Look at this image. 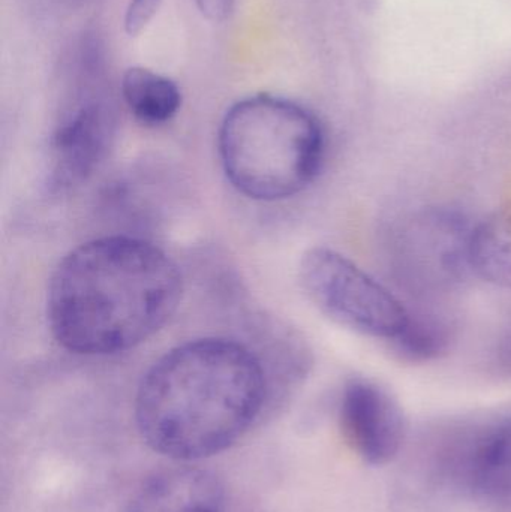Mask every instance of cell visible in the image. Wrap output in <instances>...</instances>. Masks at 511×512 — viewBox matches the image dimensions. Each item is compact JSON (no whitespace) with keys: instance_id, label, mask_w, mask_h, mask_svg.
I'll return each instance as SVG.
<instances>
[{"instance_id":"6da1fadb","label":"cell","mask_w":511,"mask_h":512,"mask_svg":"<svg viewBox=\"0 0 511 512\" xmlns=\"http://www.w3.org/2000/svg\"><path fill=\"white\" fill-rule=\"evenodd\" d=\"M182 292L179 267L158 246L137 237H101L57 264L48 283V325L66 351L119 354L161 330Z\"/></svg>"},{"instance_id":"7a4b0ae2","label":"cell","mask_w":511,"mask_h":512,"mask_svg":"<svg viewBox=\"0 0 511 512\" xmlns=\"http://www.w3.org/2000/svg\"><path fill=\"white\" fill-rule=\"evenodd\" d=\"M261 361L234 340L198 339L159 358L135 397V421L156 453L182 462L236 444L266 403Z\"/></svg>"},{"instance_id":"3957f363","label":"cell","mask_w":511,"mask_h":512,"mask_svg":"<svg viewBox=\"0 0 511 512\" xmlns=\"http://www.w3.org/2000/svg\"><path fill=\"white\" fill-rule=\"evenodd\" d=\"M219 158L234 189L249 200H288L309 188L326 156L320 119L282 96H248L225 113Z\"/></svg>"},{"instance_id":"277c9868","label":"cell","mask_w":511,"mask_h":512,"mask_svg":"<svg viewBox=\"0 0 511 512\" xmlns=\"http://www.w3.org/2000/svg\"><path fill=\"white\" fill-rule=\"evenodd\" d=\"M299 280L315 309L360 336L390 345L410 322L411 307L399 295L333 249H309Z\"/></svg>"},{"instance_id":"5b68a950","label":"cell","mask_w":511,"mask_h":512,"mask_svg":"<svg viewBox=\"0 0 511 512\" xmlns=\"http://www.w3.org/2000/svg\"><path fill=\"white\" fill-rule=\"evenodd\" d=\"M473 227L462 213L447 207H425L410 213L390 234V273L417 300L455 291L473 274Z\"/></svg>"},{"instance_id":"8992f818","label":"cell","mask_w":511,"mask_h":512,"mask_svg":"<svg viewBox=\"0 0 511 512\" xmlns=\"http://www.w3.org/2000/svg\"><path fill=\"white\" fill-rule=\"evenodd\" d=\"M116 135V111L104 93L84 90L60 117L50 140L48 185L68 191L86 182Z\"/></svg>"},{"instance_id":"52a82bcc","label":"cell","mask_w":511,"mask_h":512,"mask_svg":"<svg viewBox=\"0 0 511 512\" xmlns=\"http://www.w3.org/2000/svg\"><path fill=\"white\" fill-rule=\"evenodd\" d=\"M339 424L351 450L371 466L392 462L407 438V420L398 400L371 379L354 378L345 384Z\"/></svg>"},{"instance_id":"ba28073f","label":"cell","mask_w":511,"mask_h":512,"mask_svg":"<svg viewBox=\"0 0 511 512\" xmlns=\"http://www.w3.org/2000/svg\"><path fill=\"white\" fill-rule=\"evenodd\" d=\"M126 512H225L224 487L203 469H170L150 478Z\"/></svg>"},{"instance_id":"9c48e42d","label":"cell","mask_w":511,"mask_h":512,"mask_svg":"<svg viewBox=\"0 0 511 512\" xmlns=\"http://www.w3.org/2000/svg\"><path fill=\"white\" fill-rule=\"evenodd\" d=\"M120 92L132 116L147 126L170 122L182 107L179 86L171 78L144 66L126 69Z\"/></svg>"},{"instance_id":"30bf717a","label":"cell","mask_w":511,"mask_h":512,"mask_svg":"<svg viewBox=\"0 0 511 512\" xmlns=\"http://www.w3.org/2000/svg\"><path fill=\"white\" fill-rule=\"evenodd\" d=\"M471 268L485 282L511 289V209H503L474 225Z\"/></svg>"},{"instance_id":"8fae6325","label":"cell","mask_w":511,"mask_h":512,"mask_svg":"<svg viewBox=\"0 0 511 512\" xmlns=\"http://www.w3.org/2000/svg\"><path fill=\"white\" fill-rule=\"evenodd\" d=\"M468 480L482 495H511V420L477 445L468 465Z\"/></svg>"},{"instance_id":"7c38bea8","label":"cell","mask_w":511,"mask_h":512,"mask_svg":"<svg viewBox=\"0 0 511 512\" xmlns=\"http://www.w3.org/2000/svg\"><path fill=\"white\" fill-rule=\"evenodd\" d=\"M450 342L452 328L443 316L429 310L411 309L407 327L387 346L404 363L425 364L446 354Z\"/></svg>"},{"instance_id":"4fadbf2b","label":"cell","mask_w":511,"mask_h":512,"mask_svg":"<svg viewBox=\"0 0 511 512\" xmlns=\"http://www.w3.org/2000/svg\"><path fill=\"white\" fill-rule=\"evenodd\" d=\"M164 0H129L123 17V29L129 36L140 35L158 14Z\"/></svg>"},{"instance_id":"5bb4252c","label":"cell","mask_w":511,"mask_h":512,"mask_svg":"<svg viewBox=\"0 0 511 512\" xmlns=\"http://www.w3.org/2000/svg\"><path fill=\"white\" fill-rule=\"evenodd\" d=\"M194 3L207 20L212 23H222L230 17L236 0H194Z\"/></svg>"}]
</instances>
